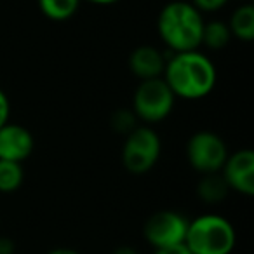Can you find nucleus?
I'll list each match as a JSON object with an SVG mask.
<instances>
[{
  "label": "nucleus",
  "mask_w": 254,
  "mask_h": 254,
  "mask_svg": "<svg viewBox=\"0 0 254 254\" xmlns=\"http://www.w3.org/2000/svg\"><path fill=\"white\" fill-rule=\"evenodd\" d=\"M91 4H96V5H112V4H117L119 0H87Z\"/></svg>",
  "instance_id": "23"
},
{
  "label": "nucleus",
  "mask_w": 254,
  "mask_h": 254,
  "mask_svg": "<svg viewBox=\"0 0 254 254\" xmlns=\"http://www.w3.org/2000/svg\"><path fill=\"white\" fill-rule=\"evenodd\" d=\"M35 138L25 126L7 122L0 127V160L19 162L33 153Z\"/></svg>",
  "instance_id": "9"
},
{
  "label": "nucleus",
  "mask_w": 254,
  "mask_h": 254,
  "mask_svg": "<svg viewBox=\"0 0 254 254\" xmlns=\"http://www.w3.org/2000/svg\"><path fill=\"white\" fill-rule=\"evenodd\" d=\"M37 2H39L40 12L47 19L66 21L77 14L82 0H37Z\"/></svg>",
  "instance_id": "13"
},
{
  "label": "nucleus",
  "mask_w": 254,
  "mask_h": 254,
  "mask_svg": "<svg viewBox=\"0 0 254 254\" xmlns=\"http://www.w3.org/2000/svg\"><path fill=\"white\" fill-rule=\"evenodd\" d=\"M240 2H247V0H240Z\"/></svg>",
  "instance_id": "24"
},
{
  "label": "nucleus",
  "mask_w": 254,
  "mask_h": 254,
  "mask_svg": "<svg viewBox=\"0 0 254 254\" xmlns=\"http://www.w3.org/2000/svg\"><path fill=\"white\" fill-rule=\"evenodd\" d=\"M25 173L19 162L0 160V193H12L23 185Z\"/></svg>",
  "instance_id": "15"
},
{
  "label": "nucleus",
  "mask_w": 254,
  "mask_h": 254,
  "mask_svg": "<svg viewBox=\"0 0 254 254\" xmlns=\"http://www.w3.org/2000/svg\"><path fill=\"white\" fill-rule=\"evenodd\" d=\"M188 221L178 211H159L153 212L143 225V235L153 249L174 246L185 242Z\"/></svg>",
  "instance_id": "7"
},
{
  "label": "nucleus",
  "mask_w": 254,
  "mask_h": 254,
  "mask_svg": "<svg viewBox=\"0 0 254 254\" xmlns=\"http://www.w3.org/2000/svg\"><path fill=\"white\" fill-rule=\"evenodd\" d=\"M232 33L226 23L223 21H207L204 23V30H202V44L207 46L212 51H219L223 47L228 46Z\"/></svg>",
  "instance_id": "14"
},
{
  "label": "nucleus",
  "mask_w": 254,
  "mask_h": 254,
  "mask_svg": "<svg viewBox=\"0 0 254 254\" xmlns=\"http://www.w3.org/2000/svg\"><path fill=\"white\" fill-rule=\"evenodd\" d=\"M113 126L120 132H131L136 127V115L132 112H117L113 117Z\"/></svg>",
  "instance_id": "16"
},
{
  "label": "nucleus",
  "mask_w": 254,
  "mask_h": 254,
  "mask_svg": "<svg viewBox=\"0 0 254 254\" xmlns=\"http://www.w3.org/2000/svg\"><path fill=\"white\" fill-rule=\"evenodd\" d=\"M226 25H228L232 37L244 40V42H251L254 39V7L249 2L239 5L230 16V21Z\"/></svg>",
  "instance_id": "11"
},
{
  "label": "nucleus",
  "mask_w": 254,
  "mask_h": 254,
  "mask_svg": "<svg viewBox=\"0 0 254 254\" xmlns=\"http://www.w3.org/2000/svg\"><path fill=\"white\" fill-rule=\"evenodd\" d=\"M112 254H138V251L134 247H129V246H122V247H117Z\"/></svg>",
  "instance_id": "21"
},
{
  "label": "nucleus",
  "mask_w": 254,
  "mask_h": 254,
  "mask_svg": "<svg viewBox=\"0 0 254 254\" xmlns=\"http://www.w3.org/2000/svg\"><path fill=\"white\" fill-rule=\"evenodd\" d=\"M9 113H11V103L2 89H0V127L9 122Z\"/></svg>",
  "instance_id": "18"
},
{
  "label": "nucleus",
  "mask_w": 254,
  "mask_h": 254,
  "mask_svg": "<svg viewBox=\"0 0 254 254\" xmlns=\"http://www.w3.org/2000/svg\"><path fill=\"white\" fill-rule=\"evenodd\" d=\"M200 12H214L223 9L230 0H190Z\"/></svg>",
  "instance_id": "17"
},
{
  "label": "nucleus",
  "mask_w": 254,
  "mask_h": 254,
  "mask_svg": "<svg viewBox=\"0 0 254 254\" xmlns=\"http://www.w3.org/2000/svg\"><path fill=\"white\" fill-rule=\"evenodd\" d=\"M221 176L230 190L246 197L254 195V152L249 148L228 153L221 167Z\"/></svg>",
  "instance_id": "8"
},
{
  "label": "nucleus",
  "mask_w": 254,
  "mask_h": 254,
  "mask_svg": "<svg viewBox=\"0 0 254 254\" xmlns=\"http://www.w3.org/2000/svg\"><path fill=\"white\" fill-rule=\"evenodd\" d=\"M47 254H78L75 249H70V247H56V249L49 251Z\"/></svg>",
  "instance_id": "22"
},
{
  "label": "nucleus",
  "mask_w": 254,
  "mask_h": 254,
  "mask_svg": "<svg viewBox=\"0 0 254 254\" xmlns=\"http://www.w3.org/2000/svg\"><path fill=\"white\" fill-rule=\"evenodd\" d=\"M174 103L176 96L162 77L141 80L132 98V113L143 122L157 124L171 115Z\"/></svg>",
  "instance_id": "5"
},
{
  "label": "nucleus",
  "mask_w": 254,
  "mask_h": 254,
  "mask_svg": "<svg viewBox=\"0 0 254 254\" xmlns=\"http://www.w3.org/2000/svg\"><path fill=\"white\" fill-rule=\"evenodd\" d=\"M235 228L219 214H202L188 221L185 244L191 254H232Z\"/></svg>",
  "instance_id": "3"
},
{
  "label": "nucleus",
  "mask_w": 254,
  "mask_h": 254,
  "mask_svg": "<svg viewBox=\"0 0 254 254\" xmlns=\"http://www.w3.org/2000/svg\"><path fill=\"white\" fill-rule=\"evenodd\" d=\"M14 251V244L7 237H0V254H12Z\"/></svg>",
  "instance_id": "20"
},
{
  "label": "nucleus",
  "mask_w": 254,
  "mask_h": 254,
  "mask_svg": "<svg viewBox=\"0 0 254 254\" xmlns=\"http://www.w3.org/2000/svg\"><path fill=\"white\" fill-rule=\"evenodd\" d=\"M228 157V146L221 136L211 131H198L187 143V159L200 174L219 173Z\"/></svg>",
  "instance_id": "6"
},
{
  "label": "nucleus",
  "mask_w": 254,
  "mask_h": 254,
  "mask_svg": "<svg viewBox=\"0 0 254 254\" xmlns=\"http://www.w3.org/2000/svg\"><path fill=\"white\" fill-rule=\"evenodd\" d=\"M153 254H191L190 249L187 247V244H174V246H167V247H160V249H155Z\"/></svg>",
  "instance_id": "19"
},
{
  "label": "nucleus",
  "mask_w": 254,
  "mask_h": 254,
  "mask_svg": "<svg viewBox=\"0 0 254 254\" xmlns=\"http://www.w3.org/2000/svg\"><path fill=\"white\" fill-rule=\"evenodd\" d=\"M228 185L223 180L221 173H211V174H204L202 181L198 183L197 193L207 204H218L223 198L228 195Z\"/></svg>",
  "instance_id": "12"
},
{
  "label": "nucleus",
  "mask_w": 254,
  "mask_h": 254,
  "mask_svg": "<svg viewBox=\"0 0 254 254\" xmlns=\"http://www.w3.org/2000/svg\"><path fill=\"white\" fill-rule=\"evenodd\" d=\"M162 152V141L152 127L136 126L126 134L122 146V164L129 173L145 174L155 167Z\"/></svg>",
  "instance_id": "4"
},
{
  "label": "nucleus",
  "mask_w": 254,
  "mask_h": 254,
  "mask_svg": "<svg viewBox=\"0 0 254 254\" xmlns=\"http://www.w3.org/2000/svg\"><path fill=\"white\" fill-rule=\"evenodd\" d=\"M162 78L181 99H202L212 92L218 80L216 66L198 49L174 53L166 61Z\"/></svg>",
  "instance_id": "1"
},
{
  "label": "nucleus",
  "mask_w": 254,
  "mask_h": 254,
  "mask_svg": "<svg viewBox=\"0 0 254 254\" xmlns=\"http://www.w3.org/2000/svg\"><path fill=\"white\" fill-rule=\"evenodd\" d=\"M204 23L202 12L191 2L173 0L159 12L157 32L173 53H185L202 46Z\"/></svg>",
  "instance_id": "2"
},
{
  "label": "nucleus",
  "mask_w": 254,
  "mask_h": 254,
  "mask_svg": "<svg viewBox=\"0 0 254 254\" xmlns=\"http://www.w3.org/2000/svg\"><path fill=\"white\" fill-rule=\"evenodd\" d=\"M166 61L160 49L153 46H139L129 56V68L139 80H150L162 77Z\"/></svg>",
  "instance_id": "10"
}]
</instances>
